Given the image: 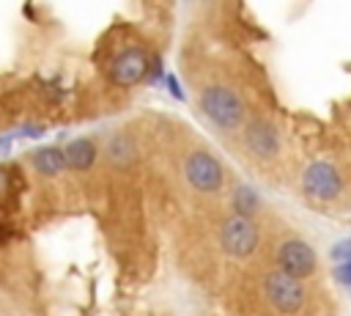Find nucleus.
Here are the masks:
<instances>
[{"label":"nucleus","mask_w":351,"mask_h":316,"mask_svg":"<svg viewBox=\"0 0 351 316\" xmlns=\"http://www.w3.org/2000/svg\"><path fill=\"white\" fill-rule=\"evenodd\" d=\"M165 80H167V88L173 91V96H178V99H181V88H178V82H176V77H173V74H167Z\"/></svg>","instance_id":"nucleus-16"},{"label":"nucleus","mask_w":351,"mask_h":316,"mask_svg":"<svg viewBox=\"0 0 351 316\" xmlns=\"http://www.w3.org/2000/svg\"><path fill=\"white\" fill-rule=\"evenodd\" d=\"M332 258H335V261H340V258H343V261L351 258V236L343 239V242H337V245L332 247Z\"/></svg>","instance_id":"nucleus-14"},{"label":"nucleus","mask_w":351,"mask_h":316,"mask_svg":"<svg viewBox=\"0 0 351 316\" xmlns=\"http://www.w3.org/2000/svg\"><path fill=\"white\" fill-rule=\"evenodd\" d=\"M107 157L115 165H126L134 157V143L129 140V135H112V140L107 143Z\"/></svg>","instance_id":"nucleus-11"},{"label":"nucleus","mask_w":351,"mask_h":316,"mask_svg":"<svg viewBox=\"0 0 351 316\" xmlns=\"http://www.w3.org/2000/svg\"><path fill=\"white\" fill-rule=\"evenodd\" d=\"M63 148H66V162H69L71 170H88V168H93L96 154H99V148H96V143L90 137H77V140H71Z\"/></svg>","instance_id":"nucleus-10"},{"label":"nucleus","mask_w":351,"mask_h":316,"mask_svg":"<svg viewBox=\"0 0 351 316\" xmlns=\"http://www.w3.org/2000/svg\"><path fill=\"white\" fill-rule=\"evenodd\" d=\"M5 146H11V135L8 137H0V154L5 151Z\"/></svg>","instance_id":"nucleus-18"},{"label":"nucleus","mask_w":351,"mask_h":316,"mask_svg":"<svg viewBox=\"0 0 351 316\" xmlns=\"http://www.w3.org/2000/svg\"><path fill=\"white\" fill-rule=\"evenodd\" d=\"M263 297L266 302L282 313V316H293V313H302L304 305H307V289H304V280L302 278H293L288 272H282L280 267L266 272L263 278Z\"/></svg>","instance_id":"nucleus-2"},{"label":"nucleus","mask_w":351,"mask_h":316,"mask_svg":"<svg viewBox=\"0 0 351 316\" xmlns=\"http://www.w3.org/2000/svg\"><path fill=\"white\" fill-rule=\"evenodd\" d=\"M277 267L293 278H310L315 272V250L304 239H285L277 247Z\"/></svg>","instance_id":"nucleus-8"},{"label":"nucleus","mask_w":351,"mask_h":316,"mask_svg":"<svg viewBox=\"0 0 351 316\" xmlns=\"http://www.w3.org/2000/svg\"><path fill=\"white\" fill-rule=\"evenodd\" d=\"M302 192L313 201H335L343 192V176L332 162H313L302 173Z\"/></svg>","instance_id":"nucleus-5"},{"label":"nucleus","mask_w":351,"mask_h":316,"mask_svg":"<svg viewBox=\"0 0 351 316\" xmlns=\"http://www.w3.org/2000/svg\"><path fill=\"white\" fill-rule=\"evenodd\" d=\"M30 162H33V168L41 176H58V173H63L69 168L66 148H60V146H41V148H36L30 154Z\"/></svg>","instance_id":"nucleus-9"},{"label":"nucleus","mask_w":351,"mask_h":316,"mask_svg":"<svg viewBox=\"0 0 351 316\" xmlns=\"http://www.w3.org/2000/svg\"><path fill=\"white\" fill-rule=\"evenodd\" d=\"M148 66H151V58L143 47H126L115 55L110 66V77L118 85H137L148 77Z\"/></svg>","instance_id":"nucleus-7"},{"label":"nucleus","mask_w":351,"mask_h":316,"mask_svg":"<svg viewBox=\"0 0 351 316\" xmlns=\"http://www.w3.org/2000/svg\"><path fill=\"white\" fill-rule=\"evenodd\" d=\"M241 143L244 148L255 157V159H274L282 148V140H280V129L274 126V121L269 118H252L247 126H244V135H241Z\"/></svg>","instance_id":"nucleus-6"},{"label":"nucleus","mask_w":351,"mask_h":316,"mask_svg":"<svg viewBox=\"0 0 351 316\" xmlns=\"http://www.w3.org/2000/svg\"><path fill=\"white\" fill-rule=\"evenodd\" d=\"M258 192L252 190V187H239L236 190V195H233V209H236V214H244V217H252L255 214V209H258Z\"/></svg>","instance_id":"nucleus-12"},{"label":"nucleus","mask_w":351,"mask_h":316,"mask_svg":"<svg viewBox=\"0 0 351 316\" xmlns=\"http://www.w3.org/2000/svg\"><path fill=\"white\" fill-rule=\"evenodd\" d=\"M184 176L197 192H217L225 181V168L211 151L195 148L184 159Z\"/></svg>","instance_id":"nucleus-4"},{"label":"nucleus","mask_w":351,"mask_h":316,"mask_svg":"<svg viewBox=\"0 0 351 316\" xmlns=\"http://www.w3.org/2000/svg\"><path fill=\"white\" fill-rule=\"evenodd\" d=\"M8 190H11V176H8V165H5V168H0V192H8Z\"/></svg>","instance_id":"nucleus-15"},{"label":"nucleus","mask_w":351,"mask_h":316,"mask_svg":"<svg viewBox=\"0 0 351 316\" xmlns=\"http://www.w3.org/2000/svg\"><path fill=\"white\" fill-rule=\"evenodd\" d=\"M335 280L351 286V258H346V261H340V264L335 267Z\"/></svg>","instance_id":"nucleus-13"},{"label":"nucleus","mask_w":351,"mask_h":316,"mask_svg":"<svg viewBox=\"0 0 351 316\" xmlns=\"http://www.w3.org/2000/svg\"><path fill=\"white\" fill-rule=\"evenodd\" d=\"M219 245L230 258H250L261 245V231L252 217L230 214L219 225Z\"/></svg>","instance_id":"nucleus-3"},{"label":"nucleus","mask_w":351,"mask_h":316,"mask_svg":"<svg viewBox=\"0 0 351 316\" xmlns=\"http://www.w3.org/2000/svg\"><path fill=\"white\" fill-rule=\"evenodd\" d=\"M197 104H200V113L222 132H233L244 124V99L239 96L236 88L225 85V82H211V85H203L200 96H197Z\"/></svg>","instance_id":"nucleus-1"},{"label":"nucleus","mask_w":351,"mask_h":316,"mask_svg":"<svg viewBox=\"0 0 351 316\" xmlns=\"http://www.w3.org/2000/svg\"><path fill=\"white\" fill-rule=\"evenodd\" d=\"M11 234H14V231H11L8 225H0V245H3V242H5V239H8Z\"/></svg>","instance_id":"nucleus-17"}]
</instances>
